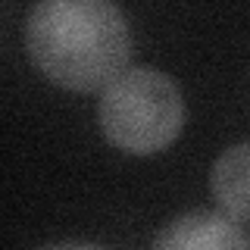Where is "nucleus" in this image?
I'll return each instance as SVG.
<instances>
[{"label":"nucleus","mask_w":250,"mask_h":250,"mask_svg":"<svg viewBox=\"0 0 250 250\" xmlns=\"http://www.w3.org/2000/svg\"><path fill=\"white\" fill-rule=\"evenodd\" d=\"M28 57L53 84L100 91L131 60V28L113 0H38L25 25Z\"/></svg>","instance_id":"nucleus-1"},{"label":"nucleus","mask_w":250,"mask_h":250,"mask_svg":"<svg viewBox=\"0 0 250 250\" xmlns=\"http://www.w3.org/2000/svg\"><path fill=\"white\" fill-rule=\"evenodd\" d=\"M97 119L109 144L135 156H150L182 135L185 100L166 72L138 66L106 84Z\"/></svg>","instance_id":"nucleus-2"},{"label":"nucleus","mask_w":250,"mask_h":250,"mask_svg":"<svg viewBox=\"0 0 250 250\" xmlns=\"http://www.w3.org/2000/svg\"><path fill=\"white\" fill-rule=\"evenodd\" d=\"M153 244L160 250H234L250 247V234L229 213L194 209L172 219Z\"/></svg>","instance_id":"nucleus-3"},{"label":"nucleus","mask_w":250,"mask_h":250,"mask_svg":"<svg viewBox=\"0 0 250 250\" xmlns=\"http://www.w3.org/2000/svg\"><path fill=\"white\" fill-rule=\"evenodd\" d=\"M216 203L238 222H250V141L229 147L209 172Z\"/></svg>","instance_id":"nucleus-4"}]
</instances>
